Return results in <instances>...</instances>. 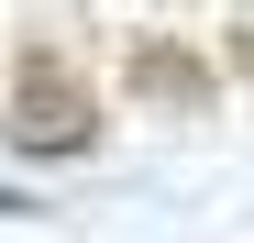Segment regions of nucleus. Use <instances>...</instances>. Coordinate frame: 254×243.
<instances>
[{"instance_id":"f257e3e1","label":"nucleus","mask_w":254,"mask_h":243,"mask_svg":"<svg viewBox=\"0 0 254 243\" xmlns=\"http://www.w3.org/2000/svg\"><path fill=\"white\" fill-rule=\"evenodd\" d=\"M0 133H11V155L56 166V155H89V144H100V100L77 89L45 45H33V56L11 66V122H0Z\"/></svg>"},{"instance_id":"f03ea898","label":"nucleus","mask_w":254,"mask_h":243,"mask_svg":"<svg viewBox=\"0 0 254 243\" xmlns=\"http://www.w3.org/2000/svg\"><path fill=\"white\" fill-rule=\"evenodd\" d=\"M133 89L166 100V111H199V100H210V66H199L188 45H133Z\"/></svg>"},{"instance_id":"7ed1b4c3","label":"nucleus","mask_w":254,"mask_h":243,"mask_svg":"<svg viewBox=\"0 0 254 243\" xmlns=\"http://www.w3.org/2000/svg\"><path fill=\"white\" fill-rule=\"evenodd\" d=\"M22 210H33V199H22V188H0V221H22Z\"/></svg>"},{"instance_id":"20e7f679","label":"nucleus","mask_w":254,"mask_h":243,"mask_svg":"<svg viewBox=\"0 0 254 243\" xmlns=\"http://www.w3.org/2000/svg\"><path fill=\"white\" fill-rule=\"evenodd\" d=\"M243 66H254V33H243Z\"/></svg>"}]
</instances>
